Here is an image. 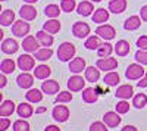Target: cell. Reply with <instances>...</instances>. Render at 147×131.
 Segmentation results:
<instances>
[{
	"label": "cell",
	"mask_w": 147,
	"mask_h": 131,
	"mask_svg": "<svg viewBox=\"0 0 147 131\" xmlns=\"http://www.w3.org/2000/svg\"><path fill=\"white\" fill-rule=\"evenodd\" d=\"M75 52H77L75 46H74L72 43H69V41H65V43H62V44L59 46V49H57V57L62 62H68V61H71V57H74Z\"/></svg>",
	"instance_id": "cell-1"
},
{
	"label": "cell",
	"mask_w": 147,
	"mask_h": 131,
	"mask_svg": "<svg viewBox=\"0 0 147 131\" xmlns=\"http://www.w3.org/2000/svg\"><path fill=\"white\" fill-rule=\"evenodd\" d=\"M144 74H146V71L141 63H131L125 71L127 80H140L144 77Z\"/></svg>",
	"instance_id": "cell-2"
},
{
	"label": "cell",
	"mask_w": 147,
	"mask_h": 131,
	"mask_svg": "<svg viewBox=\"0 0 147 131\" xmlns=\"http://www.w3.org/2000/svg\"><path fill=\"white\" fill-rule=\"evenodd\" d=\"M96 34L99 35L100 38H103V40L109 41V40L115 38V34H116V31H115V28H113L112 25H109V24H102L100 27H97Z\"/></svg>",
	"instance_id": "cell-3"
},
{
	"label": "cell",
	"mask_w": 147,
	"mask_h": 131,
	"mask_svg": "<svg viewBox=\"0 0 147 131\" xmlns=\"http://www.w3.org/2000/svg\"><path fill=\"white\" fill-rule=\"evenodd\" d=\"M30 24L25 22V19H19V21H15L13 25H12V32H13L16 37H24L30 32Z\"/></svg>",
	"instance_id": "cell-4"
},
{
	"label": "cell",
	"mask_w": 147,
	"mask_h": 131,
	"mask_svg": "<svg viewBox=\"0 0 147 131\" xmlns=\"http://www.w3.org/2000/svg\"><path fill=\"white\" fill-rule=\"evenodd\" d=\"M72 34L78 38H85L90 34V25L87 22H75L72 25Z\"/></svg>",
	"instance_id": "cell-5"
},
{
	"label": "cell",
	"mask_w": 147,
	"mask_h": 131,
	"mask_svg": "<svg viewBox=\"0 0 147 131\" xmlns=\"http://www.w3.org/2000/svg\"><path fill=\"white\" fill-rule=\"evenodd\" d=\"M96 66L100 71H112L118 66V61L115 57H100L99 61L96 62Z\"/></svg>",
	"instance_id": "cell-6"
},
{
	"label": "cell",
	"mask_w": 147,
	"mask_h": 131,
	"mask_svg": "<svg viewBox=\"0 0 147 131\" xmlns=\"http://www.w3.org/2000/svg\"><path fill=\"white\" fill-rule=\"evenodd\" d=\"M52 115L55 118V121L65 122V121H68V118H69V109L66 108V106H63V105H57V106H55Z\"/></svg>",
	"instance_id": "cell-7"
},
{
	"label": "cell",
	"mask_w": 147,
	"mask_h": 131,
	"mask_svg": "<svg viewBox=\"0 0 147 131\" xmlns=\"http://www.w3.org/2000/svg\"><path fill=\"white\" fill-rule=\"evenodd\" d=\"M38 46H40V41L37 40V37H32V35H27L22 41L24 50L28 52V53H35L38 50Z\"/></svg>",
	"instance_id": "cell-8"
},
{
	"label": "cell",
	"mask_w": 147,
	"mask_h": 131,
	"mask_svg": "<svg viewBox=\"0 0 147 131\" xmlns=\"http://www.w3.org/2000/svg\"><path fill=\"white\" fill-rule=\"evenodd\" d=\"M16 63H18L19 69H22V71H25V72H28L30 69L34 68L35 61H34V57L30 56V55H21V56L18 57V62H16Z\"/></svg>",
	"instance_id": "cell-9"
},
{
	"label": "cell",
	"mask_w": 147,
	"mask_h": 131,
	"mask_svg": "<svg viewBox=\"0 0 147 131\" xmlns=\"http://www.w3.org/2000/svg\"><path fill=\"white\" fill-rule=\"evenodd\" d=\"M85 87V80H82V77L80 75H74L68 80V88L71 91H81Z\"/></svg>",
	"instance_id": "cell-10"
},
{
	"label": "cell",
	"mask_w": 147,
	"mask_h": 131,
	"mask_svg": "<svg viewBox=\"0 0 147 131\" xmlns=\"http://www.w3.org/2000/svg\"><path fill=\"white\" fill-rule=\"evenodd\" d=\"M18 49H19V44L13 38H6L2 43V52L6 53V55H13V53L18 52Z\"/></svg>",
	"instance_id": "cell-11"
},
{
	"label": "cell",
	"mask_w": 147,
	"mask_h": 131,
	"mask_svg": "<svg viewBox=\"0 0 147 131\" xmlns=\"http://www.w3.org/2000/svg\"><path fill=\"white\" fill-rule=\"evenodd\" d=\"M103 121H105V124L107 127L115 128V127H118L121 124V116H119L118 112H106L103 115Z\"/></svg>",
	"instance_id": "cell-12"
},
{
	"label": "cell",
	"mask_w": 147,
	"mask_h": 131,
	"mask_svg": "<svg viewBox=\"0 0 147 131\" xmlns=\"http://www.w3.org/2000/svg\"><path fill=\"white\" fill-rule=\"evenodd\" d=\"M19 15H21L22 19H25V21H32V19H35V16H37V10H35V7H32L30 3H27V5H24V6L19 9Z\"/></svg>",
	"instance_id": "cell-13"
},
{
	"label": "cell",
	"mask_w": 147,
	"mask_h": 131,
	"mask_svg": "<svg viewBox=\"0 0 147 131\" xmlns=\"http://www.w3.org/2000/svg\"><path fill=\"white\" fill-rule=\"evenodd\" d=\"M16 82H18V86H19L21 88H30V87L34 84V77H32L31 74H28V72H25V71H24L21 75H18Z\"/></svg>",
	"instance_id": "cell-14"
},
{
	"label": "cell",
	"mask_w": 147,
	"mask_h": 131,
	"mask_svg": "<svg viewBox=\"0 0 147 131\" xmlns=\"http://www.w3.org/2000/svg\"><path fill=\"white\" fill-rule=\"evenodd\" d=\"M35 37H37V40L40 41V44H41V46H44V47H50V46L53 44V41H55L53 35H52V34H49V32H47V31H44V30L37 31Z\"/></svg>",
	"instance_id": "cell-15"
},
{
	"label": "cell",
	"mask_w": 147,
	"mask_h": 131,
	"mask_svg": "<svg viewBox=\"0 0 147 131\" xmlns=\"http://www.w3.org/2000/svg\"><path fill=\"white\" fill-rule=\"evenodd\" d=\"M97 99H99V93H97L96 88L87 87V88L82 90V100L85 103H96Z\"/></svg>",
	"instance_id": "cell-16"
},
{
	"label": "cell",
	"mask_w": 147,
	"mask_h": 131,
	"mask_svg": "<svg viewBox=\"0 0 147 131\" xmlns=\"http://www.w3.org/2000/svg\"><path fill=\"white\" fill-rule=\"evenodd\" d=\"M115 94H116V97L127 100V99L132 97L134 88H132V86H129V84H124V86H119V87H118V90H116Z\"/></svg>",
	"instance_id": "cell-17"
},
{
	"label": "cell",
	"mask_w": 147,
	"mask_h": 131,
	"mask_svg": "<svg viewBox=\"0 0 147 131\" xmlns=\"http://www.w3.org/2000/svg\"><path fill=\"white\" fill-rule=\"evenodd\" d=\"M127 0H110L109 2V10L113 12V14H122L127 9Z\"/></svg>",
	"instance_id": "cell-18"
},
{
	"label": "cell",
	"mask_w": 147,
	"mask_h": 131,
	"mask_svg": "<svg viewBox=\"0 0 147 131\" xmlns=\"http://www.w3.org/2000/svg\"><path fill=\"white\" fill-rule=\"evenodd\" d=\"M69 69L72 71L74 74L82 72V69L85 71V61L82 57H74L72 61L69 62Z\"/></svg>",
	"instance_id": "cell-19"
},
{
	"label": "cell",
	"mask_w": 147,
	"mask_h": 131,
	"mask_svg": "<svg viewBox=\"0 0 147 131\" xmlns=\"http://www.w3.org/2000/svg\"><path fill=\"white\" fill-rule=\"evenodd\" d=\"M41 90L47 94H55L59 91V82L55 81V80H47V81H43L41 84Z\"/></svg>",
	"instance_id": "cell-20"
},
{
	"label": "cell",
	"mask_w": 147,
	"mask_h": 131,
	"mask_svg": "<svg viewBox=\"0 0 147 131\" xmlns=\"http://www.w3.org/2000/svg\"><path fill=\"white\" fill-rule=\"evenodd\" d=\"M91 18H93V22H96V24H105L109 19V10L100 7V9L94 10V14H93Z\"/></svg>",
	"instance_id": "cell-21"
},
{
	"label": "cell",
	"mask_w": 147,
	"mask_h": 131,
	"mask_svg": "<svg viewBox=\"0 0 147 131\" xmlns=\"http://www.w3.org/2000/svg\"><path fill=\"white\" fill-rule=\"evenodd\" d=\"M93 10H94L93 2H87V0L81 2V3L78 5V7H77V12H78L80 15H82V16H90V15L93 14Z\"/></svg>",
	"instance_id": "cell-22"
},
{
	"label": "cell",
	"mask_w": 147,
	"mask_h": 131,
	"mask_svg": "<svg viewBox=\"0 0 147 131\" xmlns=\"http://www.w3.org/2000/svg\"><path fill=\"white\" fill-rule=\"evenodd\" d=\"M115 53L121 57H124L129 53V43L127 40H119L116 44H115Z\"/></svg>",
	"instance_id": "cell-23"
},
{
	"label": "cell",
	"mask_w": 147,
	"mask_h": 131,
	"mask_svg": "<svg viewBox=\"0 0 147 131\" xmlns=\"http://www.w3.org/2000/svg\"><path fill=\"white\" fill-rule=\"evenodd\" d=\"M52 74V71L50 68H49L47 65H38V66H35L34 69V77L37 80H47V77Z\"/></svg>",
	"instance_id": "cell-24"
},
{
	"label": "cell",
	"mask_w": 147,
	"mask_h": 131,
	"mask_svg": "<svg viewBox=\"0 0 147 131\" xmlns=\"http://www.w3.org/2000/svg\"><path fill=\"white\" fill-rule=\"evenodd\" d=\"M141 25V18L140 16H129L125 22H124V28L127 31H134V30H138Z\"/></svg>",
	"instance_id": "cell-25"
},
{
	"label": "cell",
	"mask_w": 147,
	"mask_h": 131,
	"mask_svg": "<svg viewBox=\"0 0 147 131\" xmlns=\"http://www.w3.org/2000/svg\"><path fill=\"white\" fill-rule=\"evenodd\" d=\"M43 30L47 31L49 34H56V32H59V30H60V22H59L56 18H52L50 21L44 22Z\"/></svg>",
	"instance_id": "cell-26"
},
{
	"label": "cell",
	"mask_w": 147,
	"mask_h": 131,
	"mask_svg": "<svg viewBox=\"0 0 147 131\" xmlns=\"http://www.w3.org/2000/svg\"><path fill=\"white\" fill-rule=\"evenodd\" d=\"M12 22H15V14L13 10H9V9H5L0 15V24L3 27H7V25H12Z\"/></svg>",
	"instance_id": "cell-27"
},
{
	"label": "cell",
	"mask_w": 147,
	"mask_h": 131,
	"mask_svg": "<svg viewBox=\"0 0 147 131\" xmlns=\"http://www.w3.org/2000/svg\"><path fill=\"white\" fill-rule=\"evenodd\" d=\"M100 78V69L97 66H88L85 68V80L90 82H96Z\"/></svg>",
	"instance_id": "cell-28"
},
{
	"label": "cell",
	"mask_w": 147,
	"mask_h": 131,
	"mask_svg": "<svg viewBox=\"0 0 147 131\" xmlns=\"http://www.w3.org/2000/svg\"><path fill=\"white\" fill-rule=\"evenodd\" d=\"M25 97H27V100L31 102V103H38V102L43 100V93H41L38 88H31V90H28V91L25 93Z\"/></svg>",
	"instance_id": "cell-29"
},
{
	"label": "cell",
	"mask_w": 147,
	"mask_h": 131,
	"mask_svg": "<svg viewBox=\"0 0 147 131\" xmlns=\"http://www.w3.org/2000/svg\"><path fill=\"white\" fill-rule=\"evenodd\" d=\"M15 112V103L12 100H5L0 105V116H9Z\"/></svg>",
	"instance_id": "cell-30"
},
{
	"label": "cell",
	"mask_w": 147,
	"mask_h": 131,
	"mask_svg": "<svg viewBox=\"0 0 147 131\" xmlns=\"http://www.w3.org/2000/svg\"><path fill=\"white\" fill-rule=\"evenodd\" d=\"M16 112H18V115H19L21 118H30V116L32 115L34 109H32V106L28 105V103H21V105H18Z\"/></svg>",
	"instance_id": "cell-31"
},
{
	"label": "cell",
	"mask_w": 147,
	"mask_h": 131,
	"mask_svg": "<svg viewBox=\"0 0 147 131\" xmlns=\"http://www.w3.org/2000/svg\"><path fill=\"white\" fill-rule=\"evenodd\" d=\"M53 55V50L50 49V47H44V49H38L35 53H34V57L37 59V61H47V59H50Z\"/></svg>",
	"instance_id": "cell-32"
},
{
	"label": "cell",
	"mask_w": 147,
	"mask_h": 131,
	"mask_svg": "<svg viewBox=\"0 0 147 131\" xmlns=\"http://www.w3.org/2000/svg\"><path fill=\"white\" fill-rule=\"evenodd\" d=\"M105 84L110 86V87H115L119 84V74L115 72V71H109V72L105 75Z\"/></svg>",
	"instance_id": "cell-33"
},
{
	"label": "cell",
	"mask_w": 147,
	"mask_h": 131,
	"mask_svg": "<svg viewBox=\"0 0 147 131\" xmlns=\"http://www.w3.org/2000/svg\"><path fill=\"white\" fill-rule=\"evenodd\" d=\"M99 35H91V37H88L87 40H85L84 43V47L85 49H88V50H96V49H99V47L102 46Z\"/></svg>",
	"instance_id": "cell-34"
},
{
	"label": "cell",
	"mask_w": 147,
	"mask_h": 131,
	"mask_svg": "<svg viewBox=\"0 0 147 131\" xmlns=\"http://www.w3.org/2000/svg\"><path fill=\"white\" fill-rule=\"evenodd\" d=\"M15 66H16V63L12 59H3L2 63H0V71L3 74H12L15 71Z\"/></svg>",
	"instance_id": "cell-35"
},
{
	"label": "cell",
	"mask_w": 147,
	"mask_h": 131,
	"mask_svg": "<svg viewBox=\"0 0 147 131\" xmlns=\"http://www.w3.org/2000/svg\"><path fill=\"white\" fill-rule=\"evenodd\" d=\"M132 105L136 106L137 109H141V108H144V106H147V94L146 93L136 94L134 99H132Z\"/></svg>",
	"instance_id": "cell-36"
},
{
	"label": "cell",
	"mask_w": 147,
	"mask_h": 131,
	"mask_svg": "<svg viewBox=\"0 0 147 131\" xmlns=\"http://www.w3.org/2000/svg\"><path fill=\"white\" fill-rule=\"evenodd\" d=\"M60 10L62 9H59L57 5H47L44 9V15L47 18H57L60 15Z\"/></svg>",
	"instance_id": "cell-37"
},
{
	"label": "cell",
	"mask_w": 147,
	"mask_h": 131,
	"mask_svg": "<svg viewBox=\"0 0 147 131\" xmlns=\"http://www.w3.org/2000/svg\"><path fill=\"white\" fill-rule=\"evenodd\" d=\"M112 52H113L112 44H109V43H106V41L99 47V49H97V55H99V57H107V56L112 55Z\"/></svg>",
	"instance_id": "cell-38"
},
{
	"label": "cell",
	"mask_w": 147,
	"mask_h": 131,
	"mask_svg": "<svg viewBox=\"0 0 147 131\" xmlns=\"http://www.w3.org/2000/svg\"><path fill=\"white\" fill-rule=\"evenodd\" d=\"M75 6H77L75 0H62V2H60V9L63 12H68V14L75 9Z\"/></svg>",
	"instance_id": "cell-39"
},
{
	"label": "cell",
	"mask_w": 147,
	"mask_h": 131,
	"mask_svg": "<svg viewBox=\"0 0 147 131\" xmlns=\"http://www.w3.org/2000/svg\"><path fill=\"white\" fill-rule=\"evenodd\" d=\"M13 131H30V124L27 121L22 120H18L13 122Z\"/></svg>",
	"instance_id": "cell-40"
},
{
	"label": "cell",
	"mask_w": 147,
	"mask_h": 131,
	"mask_svg": "<svg viewBox=\"0 0 147 131\" xmlns=\"http://www.w3.org/2000/svg\"><path fill=\"white\" fill-rule=\"evenodd\" d=\"M128 111H129V103H128L127 100L122 99L121 102H118V105H116V112H118L119 115H124V113H127Z\"/></svg>",
	"instance_id": "cell-41"
},
{
	"label": "cell",
	"mask_w": 147,
	"mask_h": 131,
	"mask_svg": "<svg viewBox=\"0 0 147 131\" xmlns=\"http://www.w3.org/2000/svg\"><path fill=\"white\" fill-rule=\"evenodd\" d=\"M72 100V94L69 91H60L56 97V103H66Z\"/></svg>",
	"instance_id": "cell-42"
},
{
	"label": "cell",
	"mask_w": 147,
	"mask_h": 131,
	"mask_svg": "<svg viewBox=\"0 0 147 131\" xmlns=\"http://www.w3.org/2000/svg\"><path fill=\"white\" fill-rule=\"evenodd\" d=\"M136 61L141 65H147V50L138 49V52L136 53Z\"/></svg>",
	"instance_id": "cell-43"
},
{
	"label": "cell",
	"mask_w": 147,
	"mask_h": 131,
	"mask_svg": "<svg viewBox=\"0 0 147 131\" xmlns=\"http://www.w3.org/2000/svg\"><path fill=\"white\" fill-rule=\"evenodd\" d=\"M107 125L105 124V122H93L91 124V127H90V131H107V128H106Z\"/></svg>",
	"instance_id": "cell-44"
},
{
	"label": "cell",
	"mask_w": 147,
	"mask_h": 131,
	"mask_svg": "<svg viewBox=\"0 0 147 131\" xmlns=\"http://www.w3.org/2000/svg\"><path fill=\"white\" fill-rule=\"evenodd\" d=\"M137 46L141 50H147V35H141V37L137 40Z\"/></svg>",
	"instance_id": "cell-45"
},
{
	"label": "cell",
	"mask_w": 147,
	"mask_h": 131,
	"mask_svg": "<svg viewBox=\"0 0 147 131\" xmlns=\"http://www.w3.org/2000/svg\"><path fill=\"white\" fill-rule=\"evenodd\" d=\"M9 125H10V121L7 120L6 116L0 118V131H6V130L9 128Z\"/></svg>",
	"instance_id": "cell-46"
},
{
	"label": "cell",
	"mask_w": 147,
	"mask_h": 131,
	"mask_svg": "<svg viewBox=\"0 0 147 131\" xmlns=\"http://www.w3.org/2000/svg\"><path fill=\"white\" fill-rule=\"evenodd\" d=\"M140 16H141V19H143L144 22H147V5L140 9Z\"/></svg>",
	"instance_id": "cell-47"
},
{
	"label": "cell",
	"mask_w": 147,
	"mask_h": 131,
	"mask_svg": "<svg viewBox=\"0 0 147 131\" xmlns=\"http://www.w3.org/2000/svg\"><path fill=\"white\" fill-rule=\"evenodd\" d=\"M137 86L141 88V87H147V72L144 74V77L143 78H140V81L137 82Z\"/></svg>",
	"instance_id": "cell-48"
},
{
	"label": "cell",
	"mask_w": 147,
	"mask_h": 131,
	"mask_svg": "<svg viewBox=\"0 0 147 131\" xmlns=\"http://www.w3.org/2000/svg\"><path fill=\"white\" fill-rule=\"evenodd\" d=\"M121 131H138V130H137L136 127H134V125H125Z\"/></svg>",
	"instance_id": "cell-49"
},
{
	"label": "cell",
	"mask_w": 147,
	"mask_h": 131,
	"mask_svg": "<svg viewBox=\"0 0 147 131\" xmlns=\"http://www.w3.org/2000/svg\"><path fill=\"white\" fill-rule=\"evenodd\" d=\"M6 74H3V75H0V88H3L5 86H6V77H5Z\"/></svg>",
	"instance_id": "cell-50"
},
{
	"label": "cell",
	"mask_w": 147,
	"mask_h": 131,
	"mask_svg": "<svg viewBox=\"0 0 147 131\" xmlns=\"http://www.w3.org/2000/svg\"><path fill=\"white\" fill-rule=\"evenodd\" d=\"M44 131H60V128L56 127V125H49V127H46Z\"/></svg>",
	"instance_id": "cell-51"
},
{
	"label": "cell",
	"mask_w": 147,
	"mask_h": 131,
	"mask_svg": "<svg viewBox=\"0 0 147 131\" xmlns=\"http://www.w3.org/2000/svg\"><path fill=\"white\" fill-rule=\"evenodd\" d=\"M35 112H37V113H43V112H46V108H38Z\"/></svg>",
	"instance_id": "cell-52"
},
{
	"label": "cell",
	"mask_w": 147,
	"mask_h": 131,
	"mask_svg": "<svg viewBox=\"0 0 147 131\" xmlns=\"http://www.w3.org/2000/svg\"><path fill=\"white\" fill-rule=\"evenodd\" d=\"M25 3H30V5H32V3H35V2H38V0H24Z\"/></svg>",
	"instance_id": "cell-53"
},
{
	"label": "cell",
	"mask_w": 147,
	"mask_h": 131,
	"mask_svg": "<svg viewBox=\"0 0 147 131\" xmlns=\"http://www.w3.org/2000/svg\"><path fill=\"white\" fill-rule=\"evenodd\" d=\"M90 2H94V3H97V2H102V0H90Z\"/></svg>",
	"instance_id": "cell-54"
},
{
	"label": "cell",
	"mask_w": 147,
	"mask_h": 131,
	"mask_svg": "<svg viewBox=\"0 0 147 131\" xmlns=\"http://www.w3.org/2000/svg\"><path fill=\"white\" fill-rule=\"evenodd\" d=\"M0 2H5V0H0Z\"/></svg>",
	"instance_id": "cell-55"
}]
</instances>
